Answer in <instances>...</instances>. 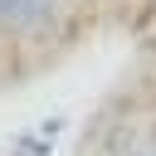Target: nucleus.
I'll use <instances>...</instances> for the list:
<instances>
[{
  "label": "nucleus",
  "mask_w": 156,
  "mask_h": 156,
  "mask_svg": "<svg viewBox=\"0 0 156 156\" xmlns=\"http://www.w3.org/2000/svg\"><path fill=\"white\" fill-rule=\"evenodd\" d=\"M63 5H83V0H63Z\"/></svg>",
  "instance_id": "obj_1"
}]
</instances>
